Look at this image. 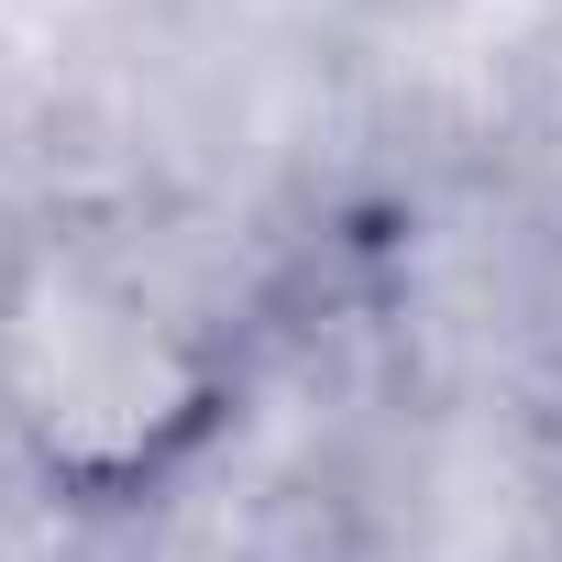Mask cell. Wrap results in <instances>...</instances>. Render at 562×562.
<instances>
[{"instance_id": "6da1fadb", "label": "cell", "mask_w": 562, "mask_h": 562, "mask_svg": "<svg viewBox=\"0 0 562 562\" xmlns=\"http://www.w3.org/2000/svg\"><path fill=\"white\" fill-rule=\"evenodd\" d=\"M243 430V342L155 265L34 232L0 265V452L56 518H144Z\"/></svg>"}]
</instances>
